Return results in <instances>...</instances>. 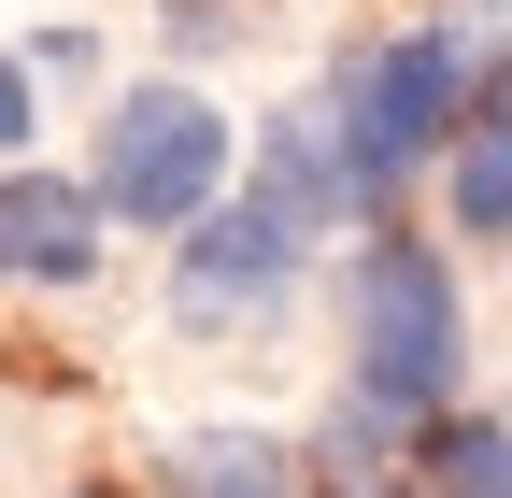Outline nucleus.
<instances>
[{
	"label": "nucleus",
	"instance_id": "1a4fd4ad",
	"mask_svg": "<svg viewBox=\"0 0 512 498\" xmlns=\"http://www.w3.org/2000/svg\"><path fill=\"white\" fill-rule=\"evenodd\" d=\"M0 143H29V72L0 57Z\"/></svg>",
	"mask_w": 512,
	"mask_h": 498
},
{
	"label": "nucleus",
	"instance_id": "f03ea898",
	"mask_svg": "<svg viewBox=\"0 0 512 498\" xmlns=\"http://www.w3.org/2000/svg\"><path fill=\"white\" fill-rule=\"evenodd\" d=\"M456 114H470V43H456V29L370 43L356 72H342V185L384 200L399 171H427L441 143H456Z\"/></svg>",
	"mask_w": 512,
	"mask_h": 498
},
{
	"label": "nucleus",
	"instance_id": "9d476101",
	"mask_svg": "<svg viewBox=\"0 0 512 498\" xmlns=\"http://www.w3.org/2000/svg\"><path fill=\"white\" fill-rule=\"evenodd\" d=\"M356 498H399V484H356Z\"/></svg>",
	"mask_w": 512,
	"mask_h": 498
},
{
	"label": "nucleus",
	"instance_id": "0eeeda50",
	"mask_svg": "<svg viewBox=\"0 0 512 498\" xmlns=\"http://www.w3.org/2000/svg\"><path fill=\"white\" fill-rule=\"evenodd\" d=\"M456 228L470 242H512V86L470 114V143H456Z\"/></svg>",
	"mask_w": 512,
	"mask_h": 498
},
{
	"label": "nucleus",
	"instance_id": "423d86ee",
	"mask_svg": "<svg viewBox=\"0 0 512 498\" xmlns=\"http://www.w3.org/2000/svg\"><path fill=\"white\" fill-rule=\"evenodd\" d=\"M171 484H185V498H299L285 442H256V427H200V442L171 456Z\"/></svg>",
	"mask_w": 512,
	"mask_h": 498
},
{
	"label": "nucleus",
	"instance_id": "f257e3e1",
	"mask_svg": "<svg viewBox=\"0 0 512 498\" xmlns=\"http://www.w3.org/2000/svg\"><path fill=\"white\" fill-rule=\"evenodd\" d=\"M441 385H456V271L413 228H384L356 242V413L399 427V413H441Z\"/></svg>",
	"mask_w": 512,
	"mask_h": 498
},
{
	"label": "nucleus",
	"instance_id": "7ed1b4c3",
	"mask_svg": "<svg viewBox=\"0 0 512 498\" xmlns=\"http://www.w3.org/2000/svg\"><path fill=\"white\" fill-rule=\"evenodd\" d=\"M214 185H228V114L200 86H128L100 114V200L128 228H200Z\"/></svg>",
	"mask_w": 512,
	"mask_h": 498
},
{
	"label": "nucleus",
	"instance_id": "6e6552de",
	"mask_svg": "<svg viewBox=\"0 0 512 498\" xmlns=\"http://www.w3.org/2000/svg\"><path fill=\"white\" fill-rule=\"evenodd\" d=\"M427 456H441L427 498H512V427H441Z\"/></svg>",
	"mask_w": 512,
	"mask_h": 498
},
{
	"label": "nucleus",
	"instance_id": "9b49d317",
	"mask_svg": "<svg viewBox=\"0 0 512 498\" xmlns=\"http://www.w3.org/2000/svg\"><path fill=\"white\" fill-rule=\"evenodd\" d=\"M72 498H114V484H72Z\"/></svg>",
	"mask_w": 512,
	"mask_h": 498
},
{
	"label": "nucleus",
	"instance_id": "20e7f679",
	"mask_svg": "<svg viewBox=\"0 0 512 498\" xmlns=\"http://www.w3.org/2000/svg\"><path fill=\"white\" fill-rule=\"evenodd\" d=\"M299 228H313V200H299V185H271V200H242V214H200V228H185L171 299H185L200 328L271 314V299H285V271H299Z\"/></svg>",
	"mask_w": 512,
	"mask_h": 498
},
{
	"label": "nucleus",
	"instance_id": "39448f33",
	"mask_svg": "<svg viewBox=\"0 0 512 498\" xmlns=\"http://www.w3.org/2000/svg\"><path fill=\"white\" fill-rule=\"evenodd\" d=\"M100 185H57V171H0V285H72L100 271Z\"/></svg>",
	"mask_w": 512,
	"mask_h": 498
}]
</instances>
